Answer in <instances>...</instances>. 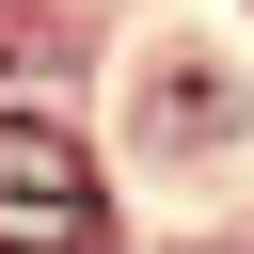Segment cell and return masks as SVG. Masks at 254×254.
<instances>
[{
	"label": "cell",
	"mask_w": 254,
	"mask_h": 254,
	"mask_svg": "<svg viewBox=\"0 0 254 254\" xmlns=\"http://www.w3.org/2000/svg\"><path fill=\"white\" fill-rule=\"evenodd\" d=\"M0 254H111V190L48 111H0Z\"/></svg>",
	"instance_id": "6da1fadb"
}]
</instances>
